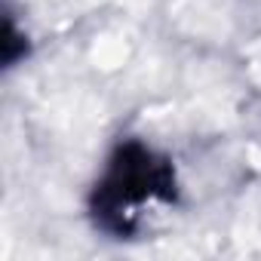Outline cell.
<instances>
[{
    "label": "cell",
    "instance_id": "1",
    "mask_svg": "<svg viewBox=\"0 0 261 261\" xmlns=\"http://www.w3.org/2000/svg\"><path fill=\"white\" fill-rule=\"evenodd\" d=\"M175 197L172 166L157 157L151 148L129 142L117 148L105 175L95 185L92 215L111 233L136 230L142 215L157 203H169Z\"/></svg>",
    "mask_w": 261,
    "mask_h": 261
}]
</instances>
